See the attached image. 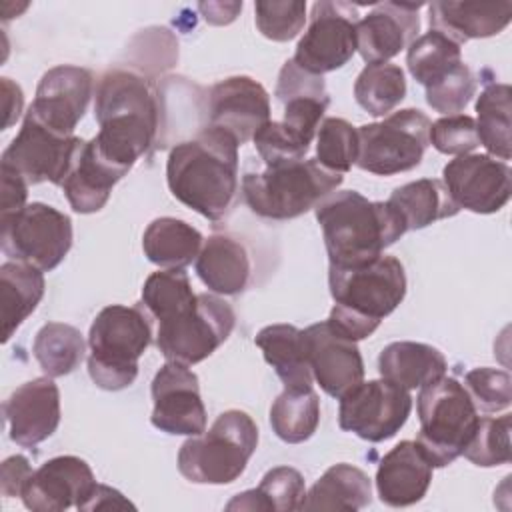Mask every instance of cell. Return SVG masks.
I'll return each mask as SVG.
<instances>
[{"label": "cell", "mask_w": 512, "mask_h": 512, "mask_svg": "<svg viewBox=\"0 0 512 512\" xmlns=\"http://www.w3.org/2000/svg\"><path fill=\"white\" fill-rule=\"evenodd\" d=\"M94 116L100 130L88 144L122 178L152 146H160V92L138 72L114 68L102 74Z\"/></svg>", "instance_id": "6da1fadb"}, {"label": "cell", "mask_w": 512, "mask_h": 512, "mask_svg": "<svg viewBox=\"0 0 512 512\" xmlns=\"http://www.w3.org/2000/svg\"><path fill=\"white\" fill-rule=\"evenodd\" d=\"M238 142L216 126L178 142L166 160L172 196L212 222L224 220L238 198Z\"/></svg>", "instance_id": "7a4b0ae2"}, {"label": "cell", "mask_w": 512, "mask_h": 512, "mask_svg": "<svg viewBox=\"0 0 512 512\" xmlns=\"http://www.w3.org/2000/svg\"><path fill=\"white\" fill-rule=\"evenodd\" d=\"M332 266H358L382 256L406 226L388 202H372L356 190H340L316 206Z\"/></svg>", "instance_id": "3957f363"}, {"label": "cell", "mask_w": 512, "mask_h": 512, "mask_svg": "<svg viewBox=\"0 0 512 512\" xmlns=\"http://www.w3.org/2000/svg\"><path fill=\"white\" fill-rule=\"evenodd\" d=\"M334 298L328 324L350 340L368 338L406 296L404 266L396 256H378L358 266L328 268Z\"/></svg>", "instance_id": "277c9868"}, {"label": "cell", "mask_w": 512, "mask_h": 512, "mask_svg": "<svg viewBox=\"0 0 512 512\" xmlns=\"http://www.w3.org/2000/svg\"><path fill=\"white\" fill-rule=\"evenodd\" d=\"M152 320L140 306L102 308L88 332V374L102 390H124L138 376V360L152 342Z\"/></svg>", "instance_id": "5b68a950"}, {"label": "cell", "mask_w": 512, "mask_h": 512, "mask_svg": "<svg viewBox=\"0 0 512 512\" xmlns=\"http://www.w3.org/2000/svg\"><path fill=\"white\" fill-rule=\"evenodd\" d=\"M152 322H156V346L162 356L192 366L228 340L236 314L226 300L192 292L154 314Z\"/></svg>", "instance_id": "8992f818"}, {"label": "cell", "mask_w": 512, "mask_h": 512, "mask_svg": "<svg viewBox=\"0 0 512 512\" xmlns=\"http://www.w3.org/2000/svg\"><path fill=\"white\" fill-rule=\"evenodd\" d=\"M344 176L326 170L316 158L266 166L242 178V196L248 208L270 220H290L316 208L330 196Z\"/></svg>", "instance_id": "52a82bcc"}, {"label": "cell", "mask_w": 512, "mask_h": 512, "mask_svg": "<svg viewBox=\"0 0 512 512\" xmlns=\"http://www.w3.org/2000/svg\"><path fill=\"white\" fill-rule=\"evenodd\" d=\"M258 446V426L242 410L222 412L210 430L188 438L178 452L180 474L194 484H230L242 476Z\"/></svg>", "instance_id": "ba28073f"}, {"label": "cell", "mask_w": 512, "mask_h": 512, "mask_svg": "<svg viewBox=\"0 0 512 512\" xmlns=\"http://www.w3.org/2000/svg\"><path fill=\"white\" fill-rule=\"evenodd\" d=\"M416 408L420 420L418 448L432 468L452 464L462 456L480 418L464 384L442 376L420 388Z\"/></svg>", "instance_id": "9c48e42d"}, {"label": "cell", "mask_w": 512, "mask_h": 512, "mask_svg": "<svg viewBox=\"0 0 512 512\" xmlns=\"http://www.w3.org/2000/svg\"><path fill=\"white\" fill-rule=\"evenodd\" d=\"M430 124L422 110L404 108L382 122L360 126L356 166L378 176L416 168L430 144Z\"/></svg>", "instance_id": "30bf717a"}, {"label": "cell", "mask_w": 512, "mask_h": 512, "mask_svg": "<svg viewBox=\"0 0 512 512\" xmlns=\"http://www.w3.org/2000/svg\"><path fill=\"white\" fill-rule=\"evenodd\" d=\"M0 248L14 262L50 272L72 248V220L54 206L26 204L20 212L0 218Z\"/></svg>", "instance_id": "8fae6325"}, {"label": "cell", "mask_w": 512, "mask_h": 512, "mask_svg": "<svg viewBox=\"0 0 512 512\" xmlns=\"http://www.w3.org/2000/svg\"><path fill=\"white\" fill-rule=\"evenodd\" d=\"M412 396L406 388L380 378L360 382L340 396L338 426L368 442H384L406 424Z\"/></svg>", "instance_id": "7c38bea8"}, {"label": "cell", "mask_w": 512, "mask_h": 512, "mask_svg": "<svg viewBox=\"0 0 512 512\" xmlns=\"http://www.w3.org/2000/svg\"><path fill=\"white\" fill-rule=\"evenodd\" d=\"M358 8L348 2H314L310 24L298 40L294 62L316 76L342 68L356 52Z\"/></svg>", "instance_id": "4fadbf2b"}, {"label": "cell", "mask_w": 512, "mask_h": 512, "mask_svg": "<svg viewBox=\"0 0 512 512\" xmlns=\"http://www.w3.org/2000/svg\"><path fill=\"white\" fill-rule=\"evenodd\" d=\"M82 144V138L56 134L26 114L20 132L2 154V168L16 172L28 186H62Z\"/></svg>", "instance_id": "5bb4252c"}, {"label": "cell", "mask_w": 512, "mask_h": 512, "mask_svg": "<svg viewBox=\"0 0 512 512\" xmlns=\"http://www.w3.org/2000/svg\"><path fill=\"white\" fill-rule=\"evenodd\" d=\"M154 428L174 436H198L206 430V408L198 376L180 362H166L152 380Z\"/></svg>", "instance_id": "9a60e30c"}, {"label": "cell", "mask_w": 512, "mask_h": 512, "mask_svg": "<svg viewBox=\"0 0 512 512\" xmlns=\"http://www.w3.org/2000/svg\"><path fill=\"white\" fill-rule=\"evenodd\" d=\"M442 176L458 208L492 214L510 200V166L490 154H462L444 166Z\"/></svg>", "instance_id": "2e32d148"}, {"label": "cell", "mask_w": 512, "mask_h": 512, "mask_svg": "<svg viewBox=\"0 0 512 512\" xmlns=\"http://www.w3.org/2000/svg\"><path fill=\"white\" fill-rule=\"evenodd\" d=\"M92 92L94 78L90 70L60 64L42 76L26 114L56 134L72 136L90 104Z\"/></svg>", "instance_id": "e0dca14e"}, {"label": "cell", "mask_w": 512, "mask_h": 512, "mask_svg": "<svg viewBox=\"0 0 512 512\" xmlns=\"http://www.w3.org/2000/svg\"><path fill=\"white\" fill-rule=\"evenodd\" d=\"M302 342L312 376L328 396L340 398L362 382L364 362L356 340L340 334L328 320L304 328Z\"/></svg>", "instance_id": "ac0fdd59"}, {"label": "cell", "mask_w": 512, "mask_h": 512, "mask_svg": "<svg viewBox=\"0 0 512 512\" xmlns=\"http://www.w3.org/2000/svg\"><path fill=\"white\" fill-rule=\"evenodd\" d=\"M270 122V98L260 82L250 76H230L214 84L206 102V126L230 132L238 144Z\"/></svg>", "instance_id": "d6986e66"}, {"label": "cell", "mask_w": 512, "mask_h": 512, "mask_svg": "<svg viewBox=\"0 0 512 512\" xmlns=\"http://www.w3.org/2000/svg\"><path fill=\"white\" fill-rule=\"evenodd\" d=\"M10 440L34 448L50 438L60 424V390L50 376L18 386L2 404Z\"/></svg>", "instance_id": "ffe728a7"}, {"label": "cell", "mask_w": 512, "mask_h": 512, "mask_svg": "<svg viewBox=\"0 0 512 512\" xmlns=\"http://www.w3.org/2000/svg\"><path fill=\"white\" fill-rule=\"evenodd\" d=\"M94 486L96 478L86 460L56 456L32 472L20 498L32 512H62L78 508Z\"/></svg>", "instance_id": "44dd1931"}, {"label": "cell", "mask_w": 512, "mask_h": 512, "mask_svg": "<svg viewBox=\"0 0 512 512\" xmlns=\"http://www.w3.org/2000/svg\"><path fill=\"white\" fill-rule=\"evenodd\" d=\"M424 4L382 2L356 24V50L368 64H382L408 48L420 30Z\"/></svg>", "instance_id": "7402d4cb"}, {"label": "cell", "mask_w": 512, "mask_h": 512, "mask_svg": "<svg viewBox=\"0 0 512 512\" xmlns=\"http://www.w3.org/2000/svg\"><path fill=\"white\" fill-rule=\"evenodd\" d=\"M274 96L284 106V118L280 122L310 146L330 104L324 78L302 70L290 58L280 68Z\"/></svg>", "instance_id": "603a6c76"}, {"label": "cell", "mask_w": 512, "mask_h": 512, "mask_svg": "<svg viewBox=\"0 0 512 512\" xmlns=\"http://www.w3.org/2000/svg\"><path fill=\"white\" fill-rule=\"evenodd\" d=\"M432 482V464L416 440L398 442L378 464L376 490L384 504L404 508L420 502Z\"/></svg>", "instance_id": "cb8c5ba5"}, {"label": "cell", "mask_w": 512, "mask_h": 512, "mask_svg": "<svg viewBox=\"0 0 512 512\" xmlns=\"http://www.w3.org/2000/svg\"><path fill=\"white\" fill-rule=\"evenodd\" d=\"M428 20L430 30L462 46L474 38L500 34L512 20V2H432Z\"/></svg>", "instance_id": "d4e9b609"}, {"label": "cell", "mask_w": 512, "mask_h": 512, "mask_svg": "<svg viewBox=\"0 0 512 512\" xmlns=\"http://www.w3.org/2000/svg\"><path fill=\"white\" fill-rule=\"evenodd\" d=\"M252 264L246 246L230 234H212L196 256V274L214 294L236 296L250 280Z\"/></svg>", "instance_id": "484cf974"}, {"label": "cell", "mask_w": 512, "mask_h": 512, "mask_svg": "<svg viewBox=\"0 0 512 512\" xmlns=\"http://www.w3.org/2000/svg\"><path fill=\"white\" fill-rule=\"evenodd\" d=\"M444 354L424 342L400 340L390 342L378 356V372L382 378L406 388H422L446 374Z\"/></svg>", "instance_id": "4316f807"}, {"label": "cell", "mask_w": 512, "mask_h": 512, "mask_svg": "<svg viewBox=\"0 0 512 512\" xmlns=\"http://www.w3.org/2000/svg\"><path fill=\"white\" fill-rule=\"evenodd\" d=\"M254 342L286 390L312 388L314 376L304 352L302 330L292 324H270L256 334Z\"/></svg>", "instance_id": "83f0119b"}, {"label": "cell", "mask_w": 512, "mask_h": 512, "mask_svg": "<svg viewBox=\"0 0 512 512\" xmlns=\"http://www.w3.org/2000/svg\"><path fill=\"white\" fill-rule=\"evenodd\" d=\"M120 178L122 176L104 164L84 140L68 176L62 182V190L74 212L92 214L104 208Z\"/></svg>", "instance_id": "f1b7e54d"}, {"label": "cell", "mask_w": 512, "mask_h": 512, "mask_svg": "<svg viewBox=\"0 0 512 512\" xmlns=\"http://www.w3.org/2000/svg\"><path fill=\"white\" fill-rule=\"evenodd\" d=\"M44 296L42 270L8 260L0 266V316L2 342H8L18 326L36 310Z\"/></svg>", "instance_id": "f546056e"}, {"label": "cell", "mask_w": 512, "mask_h": 512, "mask_svg": "<svg viewBox=\"0 0 512 512\" xmlns=\"http://www.w3.org/2000/svg\"><path fill=\"white\" fill-rule=\"evenodd\" d=\"M372 482L352 464L330 466L304 496L300 510H346L356 512L370 504Z\"/></svg>", "instance_id": "4dcf8cb0"}, {"label": "cell", "mask_w": 512, "mask_h": 512, "mask_svg": "<svg viewBox=\"0 0 512 512\" xmlns=\"http://www.w3.org/2000/svg\"><path fill=\"white\" fill-rule=\"evenodd\" d=\"M202 244L204 238L192 224L172 216L152 220L142 236L144 256L162 270H184L196 260Z\"/></svg>", "instance_id": "1f68e13d"}, {"label": "cell", "mask_w": 512, "mask_h": 512, "mask_svg": "<svg viewBox=\"0 0 512 512\" xmlns=\"http://www.w3.org/2000/svg\"><path fill=\"white\" fill-rule=\"evenodd\" d=\"M388 204L402 216L406 230H420L460 212L444 182L436 178H422L398 186L390 194Z\"/></svg>", "instance_id": "d6a6232c"}, {"label": "cell", "mask_w": 512, "mask_h": 512, "mask_svg": "<svg viewBox=\"0 0 512 512\" xmlns=\"http://www.w3.org/2000/svg\"><path fill=\"white\" fill-rule=\"evenodd\" d=\"M304 496L306 486L302 474L290 466H276L262 476L256 488L236 494L226 504V510L292 512L300 510Z\"/></svg>", "instance_id": "836d02e7"}, {"label": "cell", "mask_w": 512, "mask_h": 512, "mask_svg": "<svg viewBox=\"0 0 512 512\" xmlns=\"http://www.w3.org/2000/svg\"><path fill=\"white\" fill-rule=\"evenodd\" d=\"M32 352L46 376L58 378L74 372L84 360L86 342L78 328L64 322L44 324L32 344Z\"/></svg>", "instance_id": "e575fe53"}, {"label": "cell", "mask_w": 512, "mask_h": 512, "mask_svg": "<svg viewBox=\"0 0 512 512\" xmlns=\"http://www.w3.org/2000/svg\"><path fill=\"white\" fill-rule=\"evenodd\" d=\"M320 424V398L314 388L286 390L270 408V426L274 434L288 442L300 444L314 436Z\"/></svg>", "instance_id": "d590c367"}, {"label": "cell", "mask_w": 512, "mask_h": 512, "mask_svg": "<svg viewBox=\"0 0 512 512\" xmlns=\"http://www.w3.org/2000/svg\"><path fill=\"white\" fill-rule=\"evenodd\" d=\"M476 132L490 156L510 160V86L488 84L476 100Z\"/></svg>", "instance_id": "8d00e7d4"}, {"label": "cell", "mask_w": 512, "mask_h": 512, "mask_svg": "<svg viewBox=\"0 0 512 512\" xmlns=\"http://www.w3.org/2000/svg\"><path fill=\"white\" fill-rule=\"evenodd\" d=\"M406 96L404 70L396 64H368L354 82V98L370 116H386Z\"/></svg>", "instance_id": "74e56055"}, {"label": "cell", "mask_w": 512, "mask_h": 512, "mask_svg": "<svg viewBox=\"0 0 512 512\" xmlns=\"http://www.w3.org/2000/svg\"><path fill=\"white\" fill-rule=\"evenodd\" d=\"M462 62V48L444 34L430 30L418 36L406 54V64L416 82L424 88L440 80Z\"/></svg>", "instance_id": "f35d334b"}, {"label": "cell", "mask_w": 512, "mask_h": 512, "mask_svg": "<svg viewBox=\"0 0 512 512\" xmlns=\"http://www.w3.org/2000/svg\"><path fill=\"white\" fill-rule=\"evenodd\" d=\"M316 160L330 172L346 174L358 158V128L344 118H324L316 132Z\"/></svg>", "instance_id": "ab89813d"}, {"label": "cell", "mask_w": 512, "mask_h": 512, "mask_svg": "<svg viewBox=\"0 0 512 512\" xmlns=\"http://www.w3.org/2000/svg\"><path fill=\"white\" fill-rule=\"evenodd\" d=\"M472 464L482 468H492L500 464H508L510 454V414H502L500 418H478L476 430L462 452Z\"/></svg>", "instance_id": "60d3db41"}, {"label": "cell", "mask_w": 512, "mask_h": 512, "mask_svg": "<svg viewBox=\"0 0 512 512\" xmlns=\"http://www.w3.org/2000/svg\"><path fill=\"white\" fill-rule=\"evenodd\" d=\"M474 94H476V76L464 62L454 66L448 74H444L434 84L426 86L428 106L446 116L462 112L470 104Z\"/></svg>", "instance_id": "b9f144b4"}, {"label": "cell", "mask_w": 512, "mask_h": 512, "mask_svg": "<svg viewBox=\"0 0 512 512\" xmlns=\"http://www.w3.org/2000/svg\"><path fill=\"white\" fill-rule=\"evenodd\" d=\"M464 388L478 412H500L512 402V380L506 370L472 368L464 376Z\"/></svg>", "instance_id": "7bdbcfd3"}, {"label": "cell", "mask_w": 512, "mask_h": 512, "mask_svg": "<svg viewBox=\"0 0 512 512\" xmlns=\"http://www.w3.org/2000/svg\"><path fill=\"white\" fill-rule=\"evenodd\" d=\"M256 26L274 42H288L300 34L306 22V2L282 0V2H256Z\"/></svg>", "instance_id": "ee69618b"}, {"label": "cell", "mask_w": 512, "mask_h": 512, "mask_svg": "<svg viewBox=\"0 0 512 512\" xmlns=\"http://www.w3.org/2000/svg\"><path fill=\"white\" fill-rule=\"evenodd\" d=\"M254 146L266 166L286 164L304 160L308 154V144H304L298 136H294L282 122L270 120L254 134Z\"/></svg>", "instance_id": "f6af8a7d"}, {"label": "cell", "mask_w": 512, "mask_h": 512, "mask_svg": "<svg viewBox=\"0 0 512 512\" xmlns=\"http://www.w3.org/2000/svg\"><path fill=\"white\" fill-rule=\"evenodd\" d=\"M430 142L442 154H468L480 146L476 120L468 114L442 116L430 124Z\"/></svg>", "instance_id": "bcb514c9"}, {"label": "cell", "mask_w": 512, "mask_h": 512, "mask_svg": "<svg viewBox=\"0 0 512 512\" xmlns=\"http://www.w3.org/2000/svg\"><path fill=\"white\" fill-rule=\"evenodd\" d=\"M32 472L34 470L26 456L14 454V456L6 458L0 466V492L6 498L22 496V490H24L28 478L32 476Z\"/></svg>", "instance_id": "7dc6e473"}, {"label": "cell", "mask_w": 512, "mask_h": 512, "mask_svg": "<svg viewBox=\"0 0 512 512\" xmlns=\"http://www.w3.org/2000/svg\"><path fill=\"white\" fill-rule=\"evenodd\" d=\"M28 184L16 172L2 168V208L0 218L12 216L26 206Z\"/></svg>", "instance_id": "c3c4849f"}, {"label": "cell", "mask_w": 512, "mask_h": 512, "mask_svg": "<svg viewBox=\"0 0 512 512\" xmlns=\"http://www.w3.org/2000/svg\"><path fill=\"white\" fill-rule=\"evenodd\" d=\"M110 508H134V506L122 496V492L98 482L92 488V492L78 504V510H110Z\"/></svg>", "instance_id": "681fc988"}, {"label": "cell", "mask_w": 512, "mask_h": 512, "mask_svg": "<svg viewBox=\"0 0 512 512\" xmlns=\"http://www.w3.org/2000/svg\"><path fill=\"white\" fill-rule=\"evenodd\" d=\"M2 94H4V112H6V118H4V130L10 128L18 118H20V112H22V106H24V94H22V88L12 82L10 78H2Z\"/></svg>", "instance_id": "f907efd6"}]
</instances>
